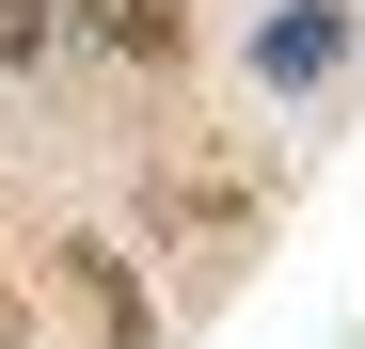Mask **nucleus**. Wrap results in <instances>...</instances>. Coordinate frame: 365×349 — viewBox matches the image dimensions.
Masks as SVG:
<instances>
[{
  "instance_id": "obj_1",
  "label": "nucleus",
  "mask_w": 365,
  "mask_h": 349,
  "mask_svg": "<svg viewBox=\"0 0 365 349\" xmlns=\"http://www.w3.org/2000/svg\"><path fill=\"white\" fill-rule=\"evenodd\" d=\"M64 254H80V302H96L111 333H143V286H128V270H111V239H64Z\"/></svg>"
},
{
  "instance_id": "obj_2",
  "label": "nucleus",
  "mask_w": 365,
  "mask_h": 349,
  "mask_svg": "<svg viewBox=\"0 0 365 349\" xmlns=\"http://www.w3.org/2000/svg\"><path fill=\"white\" fill-rule=\"evenodd\" d=\"M96 48H175V0H80Z\"/></svg>"
},
{
  "instance_id": "obj_3",
  "label": "nucleus",
  "mask_w": 365,
  "mask_h": 349,
  "mask_svg": "<svg viewBox=\"0 0 365 349\" xmlns=\"http://www.w3.org/2000/svg\"><path fill=\"white\" fill-rule=\"evenodd\" d=\"M0 349H32V318H16V286H0Z\"/></svg>"
}]
</instances>
